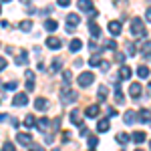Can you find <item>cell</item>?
<instances>
[{
	"label": "cell",
	"instance_id": "6da1fadb",
	"mask_svg": "<svg viewBox=\"0 0 151 151\" xmlns=\"http://www.w3.org/2000/svg\"><path fill=\"white\" fill-rule=\"evenodd\" d=\"M131 35L133 36H145V24H143V20L137 18V16L131 20Z\"/></svg>",
	"mask_w": 151,
	"mask_h": 151
},
{
	"label": "cell",
	"instance_id": "7a4b0ae2",
	"mask_svg": "<svg viewBox=\"0 0 151 151\" xmlns=\"http://www.w3.org/2000/svg\"><path fill=\"white\" fill-rule=\"evenodd\" d=\"M95 81V75L91 70H87V73H81L79 77H77V83H79V87H91Z\"/></svg>",
	"mask_w": 151,
	"mask_h": 151
},
{
	"label": "cell",
	"instance_id": "3957f363",
	"mask_svg": "<svg viewBox=\"0 0 151 151\" xmlns=\"http://www.w3.org/2000/svg\"><path fill=\"white\" fill-rule=\"evenodd\" d=\"M77 99H79V95H77V91H73V89H65V91L60 93V101H63V105L75 103Z\"/></svg>",
	"mask_w": 151,
	"mask_h": 151
},
{
	"label": "cell",
	"instance_id": "277c9868",
	"mask_svg": "<svg viewBox=\"0 0 151 151\" xmlns=\"http://www.w3.org/2000/svg\"><path fill=\"white\" fill-rule=\"evenodd\" d=\"M35 109L40 111V113L48 111V99H45V97H36L35 99Z\"/></svg>",
	"mask_w": 151,
	"mask_h": 151
},
{
	"label": "cell",
	"instance_id": "5b68a950",
	"mask_svg": "<svg viewBox=\"0 0 151 151\" xmlns=\"http://www.w3.org/2000/svg\"><path fill=\"white\" fill-rule=\"evenodd\" d=\"M26 103H28L26 93H16V95H14V99H12V105H14V107H24Z\"/></svg>",
	"mask_w": 151,
	"mask_h": 151
},
{
	"label": "cell",
	"instance_id": "8992f818",
	"mask_svg": "<svg viewBox=\"0 0 151 151\" xmlns=\"http://www.w3.org/2000/svg\"><path fill=\"white\" fill-rule=\"evenodd\" d=\"M47 47L50 48V50H58V48L63 47V40L57 38V36H48L47 38Z\"/></svg>",
	"mask_w": 151,
	"mask_h": 151
},
{
	"label": "cell",
	"instance_id": "52a82bcc",
	"mask_svg": "<svg viewBox=\"0 0 151 151\" xmlns=\"http://www.w3.org/2000/svg\"><path fill=\"white\" fill-rule=\"evenodd\" d=\"M129 95H131V99H139V97H141V85H139V83H131V87H129Z\"/></svg>",
	"mask_w": 151,
	"mask_h": 151
},
{
	"label": "cell",
	"instance_id": "ba28073f",
	"mask_svg": "<svg viewBox=\"0 0 151 151\" xmlns=\"http://www.w3.org/2000/svg\"><path fill=\"white\" fill-rule=\"evenodd\" d=\"M16 141H18L22 147H28V145H30V141H32V137H30L28 133H18V135H16Z\"/></svg>",
	"mask_w": 151,
	"mask_h": 151
},
{
	"label": "cell",
	"instance_id": "9c48e42d",
	"mask_svg": "<svg viewBox=\"0 0 151 151\" xmlns=\"http://www.w3.org/2000/svg\"><path fill=\"white\" fill-rule=\"evenodd\" d=\"M99 113H101L99 105H91V107H87V109H85V115H87V117H91V119L99 117Z\"/></svg>",
	"mask_w": 151,
	"mask_h": 151
},
{
	"label": "cell",
	"instance_id": "30bf717a",
	"mask_svg": "<svg viewBox=\"0 0 151 151\" xmlns=\"http://www.w3.org/2000/svg\"><path fill=\"white\" fill-rule=\"evenodd\" d=\"M79 22H81V16H79V14L70 12L69 16H67V26H73V28H75V26H77Z\"/></svg>",
	"mask_w": 151,
	"mask_h": 151
},
{
	"label": "cell",
	"instance_id": "8fae6325",
	"mask_svg": "<svg viewBox=\"0 0 151 151\" xmlns=\"http://www.w3.org/2000/svg\"><path fill=\"white\" fill-rule=\"evenodd\" d=\"M81 48H83V40H79V38H73V40L69 42V50L70 52H79Z\"/></svg>",
	"mask_w": 151,
	"mask_h": 151
},
{
	"label": "cell",
	"instance_id": "7c38bea8",
	"mask_svg": "<svg viewBox=\"0 0 151 151\" xmlns=\"http://www.w3.org/2000/svg\"><path fill=\"white\" fill-rule=\"evenodd\" d=\"M109 32H111L113 36H119V35H121V22L111 20V22H109Z\"/></svg>",
	"mask_w": 151,
	"mask_h": 151
},
{
	"label": "cell",
	"instance_id": "4fadbf2b",
	"mask_svg": "<svg viewBox=\"0 0 151 151\" xmlns=\"http://www.w3.org/2000/svg\"><path fill=\"white\" fill-rule=\"evenodd\" d=\"M58 28V22L55 20V18H48V20H45V30H48V32H55Z\"/></svg>",
	"mask_w": 151,
	"mask_h": 151
},
{
	"label": "cell",
	"instance_id": "5bb4252c",
	"mask_svg": "<svg viewBox=\"0 0 151 151\" xmlns=\"http://www.w3.org/2000/svg\"><path fill=\"white\" fill-rule=\"evenodd\" d=\"M70 123L73 125H81V111L79 109H73L70 111Z\"/></svg>",
	"mask_w": 151,
	"mask_h": 151
},
{
	"label": "cell",
	"instance_id": "9a60e30c",
	"mask_svg": "<svg viewBox=\"0 0 151 151\" xmlns=\"http://www.w3.org/2000/svg\"><path fill=\"white\" fill-rule=\"evenodd\" d=\"M129 139L133 141V143H143V141H145V133H143V131H133V135H131Z\"/></svg>",
	"mask_w": 151,
	"mask_h": 151
},
{
	"label": "cell",
	"instance_id": "2e32d148",
	"mask_svg": "<svg viewBox=\"0 0 151 151\" xmlns=\"http://www.w3.org/2000/svg\"><path fill=\"white\" fill-rule=\"evenodd\" d=\"M36 127L40 129V131H47V129L50 127V119H47V117H42V119H38V121H36Z\"/></svg>",
	"mask_w": 151,
	"mask_h": 151
},
{
	"label": "cell",
	"instance_id": "e0dca14e",
	"mask_svg": "<svg viewBox=\"0 0 151 151\" xmlns=\"http://www.w3.org/2000/svg\"><path fill=\"white\" fill-rule=\"evenodd\" d=\"M129 77H131V69L125 67V65H121V70H119V79L121 81H127Z\"/></svg>",
	"mask_w": 151,
	"mask_h": 151
},
{
	"label": "cell",
	"instance_id": "ac0fdd59",
	"mask_svg": "<svg viewBox=\"0 0 151 151\" xmlns=\"http://www.w3.org/2000/svg\"><path fill=\"white\" fill-rule=\"evenodd\" d=\"M14 63H16L18 67H20V65H26V63H28V55H26V50H20V52H18V57H16V60H14Z\"/></svg>",
	"mask_w": 151,
	"mask_h": 151
},
{
	"label": "cell",
	"instance_id": "d6986e66",
	"mask_svg": "<svg viewBox=\"0 0 151 151\" xmlns=\"http://www.w3.org/2000/svg\"><path fill=\"white\" fill-rule=\"evenodd\" d=\"M97 131H99V133H107V131H109V119H101V121L97 123Z\"/></svg>",
	"mask_w": 151,
	"mask_h": 151
},
{
	"label": "cell",
	"instance_id": "ffe728a7",
	"mask_svg": "<svg viewBox=\"0 0 151 151\" xmlns=\"http://www.w3.org/2000/svg\"><path fill=\"white\" fill-rule=\"evenodd\" d=\"M89 32H91L93 38H99V36H101V28H99L95 22H89Z\"/></svg>",
	"mask_w": 151,
	"mask_h": 151
},
{
	"label": "cell",
	"instance_id": "44dd1931",
	"mask_svg": "<svg viewBox=\"0 0 151 151\" xmlns=\"http://www.w3.org/2000/svg\"><path fill=\"white\" fill-rule=\"evenodd\" d=\"M60 69H63V58H55L50 63V73H58Z\"/></svg>",
	"mask_w": 151,
	"mask_h": 151
},
{
	"label": "cell",
	"instance_id": "7402d4cb",
	"mask_svg": "<svg viewBox=\"0 0 151 151\" xmlns=\"http://www.w3.org/2000/svg\"><path fill=\"white\" fill-rule=\"evenodd\" d=\"M79 10H93V2L91 0H79Z\"/></svg>",
	"mask_w": 151,
	"mask_h": 151
},
{
	"label": "cell",
	"instance_id": "603a6c76",
	"mask_svg": "<svg viewBox=\"0 0 151 151\" xmlns=\"http://www.w3.org/2000/svg\"><path fill=\"white\" fill-rule=\"evenodd\" d=\"M97 99H99L101 103H105V99H107V87H105V85H101V87L97 89Z\"/></svg>",
	"mask_w": 151,
	"mask_h": 151
},
{
	"label": "cell",
	"instance_id": "cb8c5ba5",
	"mask_svg": "<svg viewBox=\"0 0 151 151\" xmlns=\"http://www.w3.org/2000/svg\"><path fill=\"white\" fill-rule=\"evenodd\" d=\"M123 119H125V123H127V125H133V123H135V121H137V115H135V113H133V111H127V113H125V117H123Z\"/></svg>",
	"mask_w": 151,
	"mask_h": 151
},
{
	"label": "cell",
	"instance_id": "d4e9b609",
	"mask_svg": "<svg viewBox=\"0 0 151 151\" xmlns=\"http://www.w3.org/2000/svg\"><path fill=\"white\" fill-rule=\"evenodd\" d=\"M24 125H26L28 129L36 127V119H35V115H26V117H24Z\"/></svg>",
	"mask_w": 151,
	"mask_h": 151
},
{
	"label": "cell",
	"instance_id": "484cf974",
	"mask_svg": "<svg viewBox=\"0 0 151 151\" xmlns=\"http://www.w3.org/2000/svg\"><path fill=\"white\" fill-rule=\"evenodd\" d=\"M115 101L119 105L123 103V91H121V87H119V83H115Z\"/></svg>",
	"mask_w": 151,
	"mask_h": 151
},
{
	"label": "cell",
	"instance_id": "4316f807",
	"mask_svg": "<svg viewBox=\"0 0 151 151\" xmlns=\"http://www.w3.org/2000/svg\"><path fill=\"white\" fill-rule=\"evenodd\" d=\"M137 75H139L141 79H149V69H147L145 65H141L139 69H137Z\"/></svg>",
	"mask_w": 151,
	"mask_h": 151
},
{
	"label": "cell",
	"instance_id": "83f0119b",
	"mask_svg": "<svg viewBox=\"0 0 151 151\" xmlns=\"http://www.w3.org/2000/svg\"><path fill=\"white\" fill-rule=\"evenodd\" d=\"M18 28H20V30H24V32H30V28H32V22H30V20H22V22L18 24Z\"/></svg>",
	"mask_w": 151,
	"mask_h": 151
},
{
	"label": "cell",
	"instance_id": "f1b7e54d",
	"mask_svg": "<svg viewBox=\"0 0 151 151\" xmlns=\"http://www.w3.org/2000/svg\"><path fill=\"white\" fill-rule=\"evenodd\" d=\"M117 141H119L121 145H127L129 143V135L127 133H117Z\"/></svg>",
	"mask_w": 151,
	"mask_h": 151
},
{
	"label": "cell",
	"instance_id": "f546056e",
	"mask_svg": "<svg viewBox=\"0 0 151 151\" xmlns=\"http://www.w3.org/2000/svg\"><path fill=\"white\" fill-rule=\"evenodd\" d=\"M101 60H103V58L99 57V55H93V57L89 58V65H91V67H99V65H101Z\"/></svg>",
	"mask_w": 151,
	"mask_h": 151
},
{
	"label": "cell",
	"instance_id": "4dcf8cb0",
	"mask_svg": "<svg viewBox=\"0 0 151 151\" xmlns=\"http://www.w3.org/2000/svg\"><path fill=\"white\" fill-rule=\"evenodd\" d=\"M139 119H141V121H145V123H147V121L151 119V111H147V109H141V113H139Z\"/></svg>",
	"mask_w": 151,
	"mask_h": 151
},
{
	"label": "cell",
	"instance_id": "1f68e13d",
	"mask_svg": "<svg viewBox=\"0 0 151 151\" xmlns=\"http://www.w3.org/2000/svg\"><path fill=\"white\" fill-rule=\"evenodd\" d=\"M70 81H73L70 70H65V73H63V83H65V85H70Z\"/></svg>",
	"mask_w": 151,
	"mask_h": 151
},
{
	"label": "cell",
	"instance_id": "d6a6232c",
	"mask_svg": "<svg viewBox=\"0 0 151 151\" xmlns=\"http://www.w3.org/2000/svg\"><path fill=\"white\" fill-rule=\"evenodd\" d=\"M105 48H109V50H117V42L113 38H109L107 42H105Z\"/></svg>",
	"mask_w": 151,
	"mask_h": 151
},
{
	"label": "cell",
	"instance_id": "836d02e7",
	"mask_svg": "<svg viewBox=\"0 0 151 151\" xmlns=\"http://www.w3.org/2000/svg\"><path fill=\"white\" fill-rule=\"evenodd\" d=\"M2 151H16V147H14V143H10V141H4Z\"/></svg>",
	"mask_w": 151,
	"mask_h": 151
},
{
	"label": "cell",
	"instance_id": "e575fe53",
	"mask_svg": "<svg viewBox=\"0 0 151 151\" xmlns=\"http://www.w3.org/2000/svg\"><path fill=\"white\" fill-rule=\"evenodd\" d=\"M141 48H143V55H147V52H151V40H145V42L141 45Z\"/></svg>",
	"mask_w": 151,
	"mask_h": 151
},
{
	"label": "cell",
	"instance_id": "d590c367",
	"mask_svg": "<svg viewBox=\"0 0 151 151\" xmlns=\"http://www.w3.org/2000/svg\"><path fill=\"white\" fill-rule=\"evenodd\" d=\"M97 143H99V139H97L95 135H89V147H91V149L97 147Z\"/></svg>",
	"mask_w": 151,
	"mask_h": 151
},
{
	"label": "cell",
	"instance_id": "8d00e7d4",
	"mask_svg": "<svg viewBox=\"0 0 151 151\" xmlns=\"http://www.w3.org/2000/svg\"><path fill=\"white\" fill-rule=\"evenodd\" d=\"M127 52H129V55H133V57H135V55H137V47H135L133 42H129V45H127Z\"/></svg>",
	"mask_w": 151,
	"mask_h": 151
},
{
	"label": "cell",
	"instance_id": "74e56055",
	"mask_svg": "<svg viewBox=\"0 0 151 151\" xmlns=\"http://www.w3.org/2000/svg\"><path fill=\"white\" fill-rule=\"evenodd\" d=\"M115 60L119 63V65H123V60H125V55H123V52H115Z\"/></svg>",
	"mask_w": 151,
	"mask_h": 151
},
{
	"label": "cell",
	"instance_id": "f35d334b",
	"mask_svg": "<svg viewBox=\"0 0 151 151\" xmlns=\"http://www.w3.org/2000/svg\"><path fill=\"white\" fill-rule=\"evenodd\" d=\"M99 67H101V70H105V73H107V70H109V67H111V63H109V60H101V65H99Z\"/></svg>",
	"mask_w": 151,
	"mask_h": 151
},
{
	"label": "cell",
	"instance_id": "ab89813d",
	"mask_svg": "<svg viewBox=\"0 0 151 151\" xmlns=\"http://www.w3.org/2000/svg\"><path fill=\"white\" fill-rule=\"evenodd\" d=\"M89 48H91L93 52H97V50H99V45H97L95 40H91V42H89Z\"/></svg>",
	"mask_w": 151,
	"mask_h": 151
},
{
	"label": "cell",
	"instance_id": "60d3db41",
	"mask_svg": "<svg viewBox=\"0 0 151 151\" xmlns=\"http://www.w3.org/2000/svg\"><path fill=\"white\" fill-rule=\"evenodd\" d=\"M58 6H63V8H67V6H70V0H57Z\"/></svg>",
	"mask_w": 151,
	"mask_h": 151
},
{
	"label": "cell",
	"instance_id": "b9f144b4",
	"mask_svg": "<svg viewBox=\"0 0 151 151\" xmlns=\"http://www.w3.org/2000/svg\"><path fill=\"white\" fill-rule=\"evenodd\" d=\"M4 89H6V91H12V89H16V83L12 81V83H6V85H4Z\"/></svg>",
	"mask_w": 151,
	"mask_h": 151
},
{
	"label": "cell",
	"instance_id": "7bdbcfd3",
	"mask_svg": "<svg viewBox=\"0 0 151 151\" xmlns=\"http://www.w3.org/2000/svg\"><path fill=\"white\" fill-rule=\"evenodd\" d=\"M24 77H26L28 81H32V79H35V73H32V70H26V73H24Z\"/></svg>",
	"mask_w": 151,
	"mask_h": 151
},
{
	"label": "cell",
	"instance_id": "ee69618b",
	"mask_svg": "<svg viewBox=\"0 0 151 151\" xmlns=\"http://www.w3.org/2000/svg\"><path fill=\"white\" fill-rule=\"evenodd\" d=\"M63 141H65V143H69V141H70V133H69V131L63 133Z\"/></svg>",
	"mask_w": 151,
	"mask_h": 151
},
{
	"label": "cell",
	"instance_id": "f6af8a7d",
	"mask_svg": "<svg viewBox=\"0 0 151 151\" xmlns=\"http://www.w3.org/2000/svg\"><path fill=\"white\" fill-rule=\"evenodd\" d=\"M97 14H99V12L95 10V8H93V10H89V18H91V22H93V18H97Z\"/></svg>",
	"mask_w": 151,
	"mask_h": 151
},
{
	"label": "cell",
	"instance_id": "bcb514c9",
	"mask_svg": "<svg viewBox=\"0 0 151 151\" xmlns=\"http://www.w3.org/2000/svg\"><path fill=\"white\" fill-rule=\"evenodd\" d=\"M28 147H30V151H45L42 147H40V145H32V143H30Z\"/></svg>",
	"mask_w": 151,
	"mask_h": 151
},
{
	"label": "cell",
	"instance_id": "7dc6e473",
	"mask_svg": "<svg viewBox=\"0 0 151 151\" xmlns=\"http://www.w3.org/2000/svg\"><path fill=\"white\" fill-rule=\"evenodd\" d=\"M145 20H147V22H151V8H147V10H145Z\"/></svg>",
	"mask_w": 151,
	"mask_h": 151
},
{
	"label": "cell",
	"instance_id": "c3c4849f",
	"mask_svg": "<svg viewBox=\"0 0 151 151\" xmlns=\"http://www.w3.org/2000/svg\"><path fill=\"white\" fill-rule=\"evenodd\" d=\"M26 89H28V91H35V83L28 81V83H26Z\"/></svg>",
	"mask_w": 151,
	"mask_h": 151
},
{
	"label": "cell",
	"instance_id": "681fc988",
	"mask_svg": "<svg viewBox=\"0 0 151 151\" xmlns=\"http://www.w3.org/2000/svg\"><path fill=\"white\" fill-rule=\"evenodd\" d=\"M4 69H6V60L0 57V70H4Z\"/></svg>",
	"mask_w": 151,
	"mask_h": 151
},
{
	"label": "cell",
	"instance_id": "f907efd6",
	"mask_svg": "<svg viewBox=\"0 0 151 151\" xmlns=\"http://www.w3.org/2000/svg\"><path fill=\"white\" fill-rule=\"evenodd\" d=\"M81 135H83V137H85V135H89V129H87V127H81Z\"/></svg>",
	"mask_w": 151,
	"mask_h": 151
},
{
	"label": "cell",
	"instance_id": "816d5d0a",
	"mask_svg": "<svg viewBox=\"0 0 151 151\" xmlns=\"http://www.w3.org/2000/svg\"><path fill=\"white\" fill-rule=\"evenodd\" d=\"M2 121H6V115H4V113H0V123H2Z\"/></svg>",
	"mask_w": 151,
	"mask_h": 151
},
{
	"label": "cell",
	"instance_id": "f5cc1de1",
	"mask_svg": "<svg viewBox=\"0 0 151 151\" xmlns=\"http://www.w3.org/2000/svg\"><path fill=\"white\" fill-rule=\"evenodd\" d=\"M115 4H125V0H115Z\"/></svg>",
	"mask_w": 151,
	"mask_h": 151
},
{
	"label": "cell",
	"instance_id": "db71d44e",
	"mask_svg": "<svg viewBox=\"0 0 151 151\" xmlns=\"http://www.w3.org/2000/svg\"><path fill=\"white\" fill-rule=\"evenodd\" d=\"M147 93H149V95H151V83H149V87H147Z\"/></svg>",
	"mask_w": 151,
	"mask_h": 151
},
{
	"label": "cell",
	"instance_id": "11a10c76",
	"mask_svg": "<svg viewBox=\"0 0 151 151\" xmlns=\"http://www.w3.org/2000/svg\"><path fill=\"white\" fill-rule=\"evenodd\" d=\"M2 2H10V0H2Z\"/></svg>",
	"mask_w": 151,
	"mask_h": 151
},
{
	"label": "cell",
	"instance_id": "9f6ffc18",
	"mask_svg": "<svg viewBox=\"0 0 151 151\" xmlns=\"http://www.w3.org/2000/svg\"><path fill=\"white\" fill-rule=\"evenodd\" d=\"M147 123H149V125H151V119H149V121H147Z\"/></svg>",
	"mask_w": 151,
	"mask_h": 151
},
{
	"label": "cell",
	"instance_id": "6f0895ef",
	"mask_svg": "<svg viewBox=\"0 0 151 151\" xmlns=\"http://www.w3.org/2000/svg\"><path fill=\"white\" fill-rule=\"evenodd\" d=\"M0 89H2V83H0Z\"/></svg>",
	"mask_w": 151,
	"mask_h": 151
},
{
	"label": "cell",
	"instance_id": "680465c9",
	"mask_svg": "<svg viewBox=\"0 0 151 151\" xmlns=\"http://www.w3.org/2000/svg\"><path fill=\"white\" fill-rule=\"evenodd\" d=\"M149 147H151V141H149Z\"/></svg>",
	"mask_w": 151,
	"mask_h": 151
},
{
	"label": "cell",
	"instance_id": "91938a15",
	"mask_svg": "<svg viewBox=\"0 0 151 151\" xmlns=\"http://www.w3.org/2000/svg\"><path fill=\"white\" fill-rule=\"evenodd\" d=\"M52 151H58V149H52Z\"/></svg>",
	"mask_w": 151,
	"mask_h": 151
},
{
	"label": "cell",
	"instance_id": "94428289",
	"mask_svg": "<svg viewBox=\"0 0 151 151\" xmlns=\"http://www.w3.org/2000/svg\"><path fill=\"white\" fill-rule=\"evenodd\" d=\"M135 151H141V149H135Z\"/></svg>",
	"mask_w": 151,
	"mask_h": 151
}]
</instances>
